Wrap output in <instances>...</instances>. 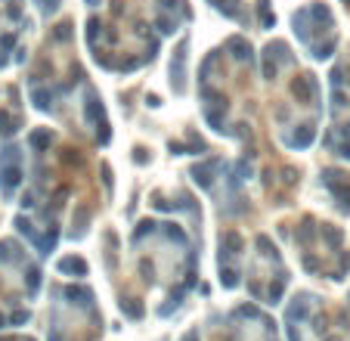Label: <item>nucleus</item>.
<instances>
[{
    "instance_id": "1",
    "label": "nucleus",
    "mask_w": 350,
    "mask_h": 341,
    "mask_svg": "<svg viewBox=\"0 0 350 341\" xmlns=\"http://www.w3.org/2000/svg\"><path fill=\"white\" fill-rule=\"evenodd\" d=\"M217 168H220V158H211V161H204V165H195V168H192V180L199 183L202 189H211Z\"/></svg>"
},
{
    "instance_id": "2",
    "label": "nucleus",
    "mask_w": 350,
    "mask_h": 341,
    "mask_svg": "<svg viewBox=\"0 0 350 341\" xmlns=\"http://www.w3.org/2000/svg\"><path fill=\"white\" fill-rule=\"evenodd\" d=\"M183 78H186V40H180L177 59L170 62V81H177V93H183Z\"/></svg>"
},
{
    "instance_id": "3",
    "label": "nucleus",
    "mask_w": 350,
    "mask_h": 341,
    "mask_svg": "<svg viewBox=\"0 0 350 341\" xmlns=\"http://www.w3.org/2000/svg\"><path fill=\"white\" fill-rule=\"evenodd\" d=\"M313 136H316V127H313V124H304L301 131L288 133V136H285V143H288L292 149H307V146L313 143Z\"/></svg>"
},
{
    "instance_id": "4",
    "label": "nucleus",
    "mask_w": 350,
    "mask_h": 341,
    "mask_svg": "<svg viewBox=\"0 0 350 341\" xmlns=\"http://www.w3.org/2000/svg\"><path fill=\"white\" fill-rule=\"evenodd\" d=\"M239 248H242V239H239V233H226L223 239H220V264H229L239 254Z\"/></svg>"
},
{
    "instance_id": "5",
    "label": "nucleus",
    "mask_w": 350,
    "mask_h": 341,
    "mask_svg": "<svg viewBox=\"0 0 350 341\" xmlns=\"http://www.w3.org/2000/svg\"><path fill=\"white\" fill-rule=\"evenodd\" d=\"M310 304H313V298L310 295H301V298H295V304L292 307H288V322H292V326H295V322H301V320H307V313H310Z\"/></svg>"
},
{
    "instance_id": "6",
    "label": "nucleus",
    "mask_w": 350,
    "mask_h": 341,
    "mask_svg": "<svg viewBox=\"0 0 350 341\" xmlns=\"http://www.w3.org/2000/svg\"><path fill=\"white\" fill-rule=\"evenodd\" d=\"M19 180H22V168L19 165H6L3 170H0V186H3L6 195H13V189L19 186Z\"/></svg>"
},
{
    "instance_id": "7",
    "label": "nucleus",
    "mask_w": 350,
    "mask_h": 341,
    "mask_svg": "<svg viewBox=\"0 0 350 341\" xmlns=\"http://www.w3.org/2000/svg\"><path fill=\"white\" fill-rule=\"evenodd\" d=\"M295 96H297V102H310L313 96H316V81H313L310 75L297 78L295 81Z\"/></svg>"
},
{
    "instance_id": "8",
    "label": "nucleus",
    "mask_w": 350,
    "mask_h": 341,
    "mask_svg": "<svg viewBox=\"0 0 350 341\" xmlns=\"http://www.w3.org/2000/svg\"><path fill=\"white\" fill-rule=\"evenodd\" d=\"M226 47L233 50V56L239 59V62H245V59L251 62V44H248L245 38H229V40H226Z\"/></svg>"
},
{
    "instance_id": "9",
    "label": "nucleus",
    "mask_w": 350,
    "mask_h": 341,
    "mask_svg": "<svg viewBox=\"0 0 350 341\" xmlns=\"http://www.w3.org/2000/svg\"><path fill=\"white\" fill-rule=\"evenodd\" d=\"M65 295L72 298V304H81V307H87V310L93 307V292H90V288H81V285L74 288V285H68Z\"/></svg>"
},
{
    "instance_id": "10",
    "label": "nucleus",
    "mask_w": 350,
    "mask_h": 341,
    "mask_svg": "<svg viewBox=\"0 0 350 341\" xmlns=\"http://www.w3.org/2000/svg\"><path fill=\"white\" fill-rule=\"evenodd\" d=\"M59 270H62V273H78V276H87V261H84V258H62V261H59Z\"/></svg>"
},
{
    "instance_id": "11",
    "label": "nucleus",
    "mask_w": 350,
    "mask_h": 341,
    "mask_svg": "<svg viewBox=\"0 0 350 341\" xmlns=\"http://www.w3.org/2000/svg\"><path fill=\"white\" fill-rule=\"evenodd\" d=\"M84 109H87V121L96 124L102 118V102L96 99V93H87V102H84Z\"/></svg>"
},
{
    "instance_id": "12",
    "label": "nucleus",
    "mask_w": 350,
    "mask_h": 341,
    "mask_svg": "<svg viewBox=\"0 0 350 341\" xmlns=\"http://www.w3.org/2000/svg\"><path fill=\"white\" fill-rule=\"evenodd\" d=\"M56 239H59V229H56V227H50V229H47V236H44V239H37L34 245H37V251H40V254H50V251L56 248Z\"/></svg>"
},
{
    "instance_id": "13",
    "label": "nucleus",
    "mask_w": 350,
    "mask_h": 341,
    "mask_svg": "<svg viewBox=\"0 0 350 341\" xmlns=\"http://www.w3.org/2000/svg\"><path fill=\"white\" fill-rule=\"evenodd\" d=\"M220 285H223V288H236V285H239V270H236V267H223V264H220Z\"/></svg>"
},
{
    "instance_id": "14",
    "label": "nucleus",
    "mask_w": 350,
    "mask_h": 341,
    "mask_svg": "<svg viewBox=\"0 0 350 341\" xmlns=\"http://www.w3.org/2000/svg\"><path fill=\"white\" fill-rule=\"evenodd\" d=\"M31 102H34L37 109H50V106H53V93H50V90H37V87H34V90H31Z\"/></svg>"
},
{
    "instance_id": "15",
    "label": "nucleus",
    "mask_w": 350,
    "mask_h": 341,
    "mask_svg": "<svg viewBox=\"0 0 350 341\" xmlns=\"http://www.w3.org/2000/svg\"><path fill=\"white\" fill-rule=\"evenodd\" d=\"M338 47V38H329L326 44H319V47H313V59H329L332 56V50Z\"/></svg>"
},
{
    "instance_id": "16",
    "label": "nucleus",
    "mask_w": 350,
    "mask_h": 341,
    "mask_svg": "<svg viewBox=\"0 0 350 341\" xmlns=\"http://www.w3.org/2000/svg\"><path fill=\"white\" fill-rule=\"evenodd\" d=\"M50 143H53V133L50 131H34L31 133V146L34 149H44V146H50Z\"/></svg>"
},
{
    "instance_id": "17",
    "label": "nucleus",
    "mask_w": 350,
    "mask_h": 341,
    "mask_svg": "<svg viewBox=\"0 0 350 341\" xmlns=\"http://www.w3.org/2000/svg\"><path fill=\"white\" fill-rule=\"evenodd\" d=\"M121 313H124V317H130V320H140V317H143V304H136V301H121Z\"/></svg>"
},
{
    "instance_id": "18",
    "label": "nucleus",
    "mask_w": 350,
    "mask_h": 341,
    "mask_svg": "<svg viewBox=\"0 0 350 341\" xmlns=\"http://www.w3.org/2000/svg\"><path fill=\"white\" fill-rule=\"evenodd\" d=\"M248 174H251V165H248V161H239L236 174H233V186H239L242 180H248Z\"/></svg>"
},
{
    "instance_id": "19",
    "label": "nucleus",
    "mask_w": 350,
    "mask_h": 341,
    "mask_svg": "<svg viewBox=\"0 0 350 341\" xmlns=\"http://www.w3.org/2000/svg\"><path fill=\"white\" fill-rule=\"evenodd\" d=\"M260 25H263V28H273V22H276V19H273V16H270V0H260Z\"/></svg>"
},
{
    "instance_id": "20",
    "label": "nucleus",
    "mask_w": 350,
    "mask_h": 341,
    "mask_svg": "<svg viewBox=\"0 0 350 341\" xmlns=\"http://www.w3.org/2000/svg\"><path fill=\"white\" fill-rule=\"evenodd\" d=\"M0 131H3L6 136H10V133H16V118H10V115H0Z\"/></svg>"
},
{
    "instance_id": "21",
    "label": "nucleus",
    "mask_w": 350,
    "mask_h": 341,
    "mask_svg": "<svg viewBox=\"0 0 350 341\" xmlns=\"http://www.w3.org/2000/svg\"><path fill=\"white\" fill-rule=\"evenodd\" d=\"M165 233H167L170 239H177V242H180V245H186V233H183V229L177 227V224H167V229H165Z\"/></svg>"
},
{
    "instance_id": "22",
    "label": "nucleus",
    "mask_w": 350,
    "mask_h": 341,
    "mask_svg": "<svg viewBox=\"0 0 350 341\" xmlns=\"http://www.w3.org/2000/svg\"><path fill=\"white\" fill-rule=\"evenodd\" d=\"M282 292H285V279H279L276 285H270V301H273V304H279V298H282Z\"/></svg>"
},
{
    "instance_id": "23",
    "label": "nucleus",
    "mask_w": 350,
    "mask_h": 341,
    "mask_svg": "<svg viewBox=\"0 0 350 341\" xmlns=\"http://www.w3.org/2000/svg\"><path fill=\"white\" fill-rule=\"evenodd\" d=\"M155 227H158V224H152V220H149V224H140V229L133 233V242H140L146 233H155Z\"/></svg>"
},
{
    "instance_id": "24",
    "label": "nucleus",
    "mask_w": 350,
    "mask_h": 341,
    "mask_svg": "<svg viewBox=\"0 0 350 341\" xmlns=\"http://www.w3.org/2000/svg\"><path fill=\"white\" fill-rule=\"evenodd\" d=\"M158 28H161V31H165V34H170V31H174V28H177V22H174V19H170V16H158Z\"/></svg>"
},
{
    "instance_id": "25",
    "label": "nucleus",
    "mask_w": 350,
    "mask_h": 341,
    "mask_svg": "<svg viewBox=\"0 0 350 341\" xmlns=\"http://www.w3.org/2000/svg\"><path fill=\"white\" fill-rule=\"evenodd\" d=\"M10 322H13V326H22V322H28V310H16L13 317H10Z\"/></svg>"
},
{
    "instance_id": "26",
    "label": "nucleus",
    "mask_w": 350,
    "mask_h": 341,
    "mask_svg": "<svg viewBox=\"0 0 350 341\" xmlns=\"http://www.w3.org/2000/svg\"><path fill=\"white\" fill-rule=\"evenodd\" d=\"M322 233H326V239H329L332 245H338V242H341V233H338V229H332V227H322Z\"/></svg>"
},
{
    "instance_id": "27",
    "label": "nucleus",
    "mask_w": 350,
    "mask_h": 341,
    "mask_svg": "<svg viewBox=\"0 0 350 341\" xmlns=\"http://www.w3.org/2000/svg\"><path fill=\"white\" fill-rule=\"evenodd\" d=\"M68 28H72L68 22H62V25H59V31H56V40H68V34H72Z\"/></svg>"
},
{
    "instance_id": "28",
    "label": "nucleus",
    "mask_w": 350,
    "mask_h": 341,
    "mask_svg": "<svg viewBox=\"0 0 350 341\" xmlns=\"http://www.w3.org/2000/svg\"><path fill=\"white\" fill-rule=\"evenodd\" d=\"M338 155H341V158H350V143H341V146H338Z\"/></svg>"
},
{
    "instance_id": "29",
    "label": "nucleus",
    "mask_w": 350,
    "mask_h": 341,
    "mask_svg": "<svg viewBox=\"0 0 350 341\" xmlns=\"http://www.w3.org/2000/svg\"><path fill=\"white\" fill-rule=\"evenodd\" d=\"M99 3V0H87V6H96Z\"/></svg>"
}]
</instances>
